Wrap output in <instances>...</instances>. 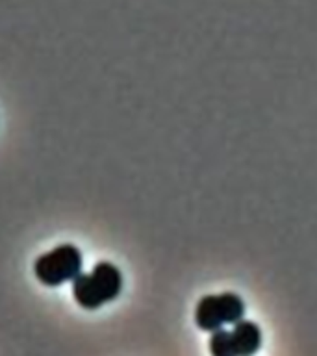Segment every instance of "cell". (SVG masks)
I'll use <instances>...</instances> for the list:
<instances>
[{"label":"cell","instance_id":"1","mask_svg":"<svg viewBox=\"0 0 317 356\" xmlns=\"http://www.w3.org/2000/svg\"><path fill=\"white\" fill-rule=\"evenodd\" d=\"M122 289V275L110 261H99L89 275L80 273L72 280V297L86 310L115 300Z\"/></svg>","mask_w":317,"mask_h":356},{"label":"cell","instance_id":"2","mask_svg":"<svg viewBox=\"0 0 317 356\" xmlns=\"http://www.w3.org/2000/svg\"><path fill=\"white\" fill-rule=\"evenodd\" d=\"M82 252L71 243H63L44 252L33 264V273L44 286H61L82 273Z\"/></svg>","mask_w":317,"mask_h":356},{"label":"cell","instance_id":"3","mask_svg":"<svg viewBox=\"0 0 317 356\" xmlns=\"http://www.w3.org/2000/svg\"><path fill=\"white\" fill-rule=\"evenodd\" d=\"M245 316V302L232 291L221 295H206L195 310L197 327L206 332H216L222 325H236Z\"/></svg>","mask_w":317,"mask_h":356},{"label":"cell","instance_id":"4","mask_svg":"<svg viewBox=\"0 0 317 356\" xmlns=\"http://www.w3.org/2000/svg\"><path fill=\"white\" fill-rule=\"evenodd\" d=\"M238 356H254L261 349V330L254 321L241 319L230 330Z\"/></svg>","mask_w":317,"mask_h":356},{"label":"cell","instance_id":"5","mask_svg":"<svg viewBox=\"0 0 317 356\" xmlns=\"http://www.w3.org/2000/svg\"><path fill=\"white\" fill-rule=\"evenodd\" d=\"M210 355L211 356H238V350H236V345H234L230 330L219 328V330H216V332H211Z\"/></svg>","mask_w":317,"mask_h":356}]
</instances>
